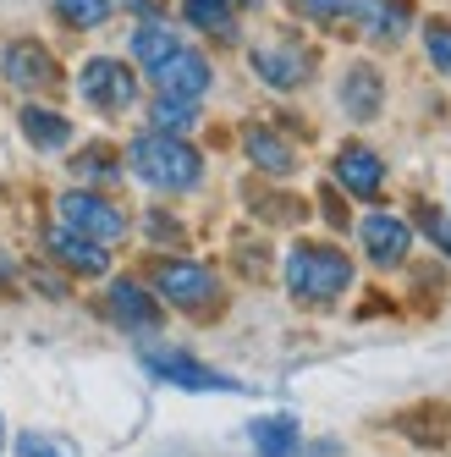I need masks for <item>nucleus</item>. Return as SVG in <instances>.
Wrapping results in <instances>:
<instances>
[{
	"label": "nucleus",
	"mask_w": 451,
	"mask_h": 457,
	"mask_svg": "<svg viewBox=\"0 0 451 457\" xmlns=\"http://www.w3.org/2000/svg\"><path fill=\"white\" fill-rule=\"evenodd\" d=\"M127 166H133L138 182L160 187V193H193L204 182V154L193 149L187 138H171V133H138L133 149H127Z\"/></svg>",
	"instance_id": "nucleus-1"
},
{
	"label": "nucleus",
	"mask_w": 451,
	"mask_h": 457,
	"mask_svg": "<svg viewBox=\"0 0 451 457\" xmlns=\"http://www.w3.org/2000/svg\"><path fill=\"white\" fill-rule=\"evenodd\" d=\"M352 287V259L331 243H292L286 248V292L298 303H336Z\"/></svg>",
	"instance_id": "nucleus-2"
},
{
	"label": "nucleus",
	"mask_w": 451,
	"mask_h": 457,
	"mask_svg": "<svg viewBox=\"0 0 451 457\" xmlns=\"http://www.w3.org/2000/svg\"><path fill=\"white\" fill-rule=\"evenodd\" d=\"M154 292L166 303H176L193 320H209L220 309V276L199 259H160L154 265Z\"/></svg>",
	"instance_id": "nucleus-3"
},
{
	"label": "nucleus",
	"mask_w": 451,
	"mask_h": 457,
	"mask_svg": "<svg viewBox=\"0 0 451 457\" xmlns=\"http://www.w3.org/2000/svg\"><path fill=\"white\" fill-rule=\"evenodd\" d=\"M61 226L67 232H78V237H88V243H121L127 237V215H121V204H111L105 193H88V187H72V193H61Z\"/></svg>",
	"instance_id": "nucleus-4"
},
{
	"label": "nucleus",
	"mask_w": 451,
	"mask_h": 457,
	"mask_svg": "<svg viewBox=\"0 0 451 457\" xmlns=\"http://www.w3.org/2000/svg\"><path fill=\"white\" fill-rule=\"evenodd\" d=\"M78 88H83V100L94 105V111H133V100H138V78H133V67L127 61H111V55H94L88 67L78 72Z\"/></svg>",
	"instance_id": "nucleus-5"
},
{
	"label": "nucleus",
	"mask_w": 451,
	"mask_h": 457,
	"mask_svg": "<svg viewBox=\"0 0 451 457\" xmlns=\"http://www.w3.org/2000/svg\"><path fill=\"white\" fill-rule=\"evenodd\" d=\"M144 370L154 380H166V386H182V391H242V380L220 375V370L199 364V358H187V353H149Z\"/></svg>",
	"instance_id": "nucleus-6"
},
{
	"label": "nucleus",
	"mask_w": 451,
	"mask_h": 457,
	"mask_svg": "<svg viewBox=\"0 0 451 457\" xmlns=\"http://www.w3.org/2000/svg\"><path fill=\"white\" fill-rule=\"evenodd\" d=\"M154 78V88L160 94H171V100H193L199 105L204 94H209V61H204V50H176V55H166L160 67L149 72Z\"/></svg>",
	"instance_id": "nucleus-7"
},
{
	"label": "nucleus",
	"mask_w": 451,
	"mask_h": 457,
	"mask_svg": "<svg viewBox=\"0 0 451 457\" xmlns=\"http://www.w3.org/2000/svg\"><path fill=\"white\" fill-rule=\"evenodd\" d=\"M358 237H364V253L374 259V265H380V270H391V265H402L407 248H413V226H407L402 215L374 210V215L358 220Z\"/></svg>",
	"instance_id": "nucleus-8"
},
{
	"label": "nucleus",
	"mask_w": 451,
	"mask_h": 457,
	"mask_svg": "<svg viewBox=\"0 0 451 457\" xmlns=\"http://www.w3.org/2000/svg\"><path fill=\"white\" fill-rule=\"evenodd\" d=\"M248 67L259 72L270 88H298V83H308V72H314V55H308L303 45H253V50H248Z\"/></svg>",
	"instance_id": "nucleus-9"
},
{
	"label": "nucleus",
	"mask_w": 451,
	"mask_h": 457,
	"mask_svg": "<svg viewBox=\"0 0 451 457\" xmlns=\"http://www.w3.org/2000/svg\"><path fill=\"white\" fill-rule=\"evenodd\" d=\"M336 187L352 193V199H380V187H385V160L364 144H347L336 154Z\"/></svg>",
	"instance_id": "nucleus-10"
},
{
	"label": "nucleus",
	"mask_w": 451,
	"mask_h": 457,
	"mask_svg": "<svg viewBox=\"0 0 451 457\" xmlns=\"http://www.w3.org/2000/svg\"><path fill=\"white\" fill-rule=\"evenodd\" d=\"M105 314L121 325V331H154L160 325V303H154V292L149 287H138V281H111V292H105Z\"/></svg>",
	"instance_id": "nucleus-11"
},
{
	"label": "nucleus",
	"mask_w": 451,
	"mask_h": 457,
	"mask_svg": "<svg viewBox=\"0 0 451 457\" xmlns=\"http://www.w3.org/2000/svg\"><path fill=\"white\" fill-rule=\"evenodd\" d=\"M45 248H50L55 265H67L72 276H105V270H111L105 243H88V237L67 232V226H50V232H45Z\"/></svg>",
	"instance_id": "nucleus-12"
},
{
	"label": "nucleus",
	"mask_w": 451,
	"mask_h": 457,
	"mask_svg": "<svg viewBox=\"0 0 451 457\" xmlns=\"http://www.w3.org/2000/svg\"><path fill=\"white\" fill-rule=\"evenodd\" d=\"M55 78H61V67H55V55H50L45 45L22 39V45H12V50H6V83H12V88L39 94V88H50Z\"/></svg>",
	"instance_id": "nucleus-13"
},
{
	"label": "nucleus",
	"mask_w": 451,
	"mask_h": 457,
	"mask_svg": "<svg viewBox=\"0 0 451 457\" xmlns=\"http://www.w3.org/2000/svg\"><path fill=\"white\" fill-rule=\"evenodd\" d=\"M347 12L358 17L364 34L380 39V45H397L407 28H413V6H407V0H352Z\"/></svg>",
	"instance_id": "nucleus-14"
},
{
	"label": "nucleus",
	"mask_w": 451,
	"mask_h": 457,
	"mask_svg": "<svg viewBox=\"0 0 451 457\" xmlns=\"http://www.w3.org/2000/svg\"><path fill=\"white\" fill-rule=\"evenodd\" d=\"M380 94H385L380 72L369 67V61H352L347 78H341V111L352 121H369V116H380Z\"/></svg>",
	"instance_id": "nucleus-15"
},
{
	"label": "nucleus",
	"mask_w": 451,
	"mask_h": 457,
	"mask_svg": "<svg viewBox=\"0 0 451 457\" xmlns=\"http://www.w3.org/2000/svg\"><path fill=\"white\" fill-rule=\"evenodd\" d=\"M242 149H248L253 166L270 171V177H292V171H298V149L286 144L275 127H248V133H242Z\"/></svg>",
	"instance_id": "nucleus-16"
},
{
	"label": "nucleus",
	"mask_w": 451,
	"mask_h": 457,
	"mask_svg": "<svg viewBox=\"0 0 451 457\" xmlns=\"http://www.w3.org/2000/svg\"><path fill=\"white\" fill-rule=\"evenodd\" d=\"M248 441L259 457H298L303 436H298V419H286V413H270V419H253L248 424Z\"/></svg>",
	"instance_id": "nucleus-17"
},
{
	"label": "nucleus",
	"mask_w": 451,
	"mask_h": 457,
	"mask_svg": "<svg viewBox=\"0 0 451 457\" xmlns=\"http://www.w3.org/2000/svg\"><path fill=\"white\" fill-rule=\"evenodd\" d=\"M182 50V39L171 34V22H160V17H149V22H138V34H133V55H138V67L144 72H154L166 55H176Z\"/></svg>",
	"instance_id": "nucleus-18"
},
{
	"label": "nucleus",
	"mask_w": 451,
	"mask_h": 457,
	"mask_svg": "<svg viewBox=\"0 0 451 457\" xmlns=\"http://www.w3.org/2000/svg\"><path fill=\"white\" fill-rule=\"evenodd\" d=\"M22 133H28V144L34 149H67V138H72V121L67 116H55V111H45V105H22Z\"/></svg>",
	"instance_id": "nucleus-19"
},
{
	"label": "nucleus",
	"mask_w": 451,
	"mask_h": 457,
	"mask_svg": "<svg viewBox=\"0 0 451 457\" xmlns=\"http://www.w3.org/2000/svg\"><path fill=\"white\" fill-rule=\"evenodd\" d=\"M187 22L215 34V39H232L237 34V6L232 0H187Z\"/></svg>",
	"instance_id": "nucleus-20"
},
{
	"label": "nucleus",
	"mask_w": 451,
	"mask_h": 457,
	"mask_svg": "<svg viewBox=\"0 0 451 457\" xmlns=\"http://www.w3.org/2000/svg\"><path fill=\"white\" fill-rule=\"evenodd\" d=\"M193 121H199V105H193V100H171V94H154V105H149V127H154V133L182 138Z\"/></svg>",
	"instance_id": "nucleus-21"
},
{
	"label": "nucleus",
	"mask_w": 451,
	"mask_h": 457,
	"mask_svg": "<svg viewBox=\"0 0 451 457\" xmlns=\"http://www.w3.org/2000/svg\"><path fill=\"white\" fill-rule=\"evenodd\" d=\"M55 17L67 28H100L111 17V0H55Z\"/></svg>",
	"instance_id": "nucleus-22"
},
{
	"label": "nucleus",
	"mask_w": 451,
	"mask_h": 457,
	"mask_svg": "<svg viewBox=\"0 0 451 457\" xmlns=\"http://www.w3.org/2000/svg\"><path fill=\"white\" fill-rule=\"evenodd\" d=\"M424 50H430V67L451 78V22L446 17H430L424 22Z\"/></svg>",
	"instance_id": "nucleus-23"
},
{
	"label": "nucleus",
	"mask_w": 451,
	"mask_h": 457,
	"mask_svg": "<svg viewBox=\"0 0 451 457\" xmlns=\"http://www.w3.org/2000/svg\"><path fill=\"white\" fill-rule=\"evenodd\" d=\"M72 177L78 182H116V154L111 149H83L72 160Z\"/></svg>",
	"instance_id": "nucleus-24"
},
{
	"label": "nucleus",
	"mask_w": 451,
	"mask_h": 457,
	"mask_svg": "<svg viewBox=\"0 0 451 457\" xmlns=\"http://www.w3.org/2000/svg\"><path fill=\"white\" fill-rule=\"evenodd\" d=\"M402 430H407V436H418L424 446H440V441H446V408H435V403H430V408H424V419L407 413V419H402Z\"/></svg>",
	"instance_id": "nucleus-25"
},
{
	"label": "nucleus",
	"mask_w": 451,
	"mask_h": 457,
	"mask_svg": "<svg viewBox=\"0 0 451 457\" xmlns=\"http://www.w3.org/2000/svg\"><path fill=\"white\" fill-rule=\"evenodd\" d=\"M418 220H424V237H430L440 253H451V215H440V210H418Z\"/></svg>",
	"instance_id": "nucleus-26"
},
{
	"label": "nucleus",
	"mask_w": 451,
	"mask_h": 457,
	"mask_svg": "<svg viewBox=\"0 0 451 457\" xmlns=\"http://www.w3.org/2000/svg\"><path fill=\"white\" fill-rule=\"evenodd\" d=\"M17 457H67V446L50 441V436H34V430H28V436L17 441Z\"/></svg>",
	"instance_id": "nucleus-27"
},
{
	"label": "nucleus",
	"mask_w": 451,
	"mask_h": 457,
	"mask_svg": "<svg viewBox=\"0 0 451 457\" xmlns=\"http://www.w3.org/2000/svg\"><path fill=\"white\" fill-rule=\"evenodd\" d=\"M149 237L176 248V243H182V220H176V215H160V210H149Z\"/></svg>",
	"instance_id": "nucleus-28"
},
{
	"label": "nucleus",
	"mask_w": 451,
	"mask_h": 457,
	"mask_svg": "<svg viewBox=\"0 0 451 457\" xmlns=\"http://www.w3.org/2000/svg\"><path fill=\"white\" fill-rule=\"evenodd\" d=\"M286 6H298L303 17H319V22H325V17H341L352 0H286Z\"/></svg>",
	"instance_id": "nucleus-29"
},
{
	"label": "nucleus",
	"mask_w": 451,
	"mask_h": 457,
	"mask_svg": "<svg viewBox=\"0 0 451 457\" xmlns=\"http://www.w3.org/2000/svg\"><path fill=\"white\" fill-rule=\"evenodd\" d=\"M127 12H138L144 22H149V17H160V6H154V0H127Z\"/></svg>",
	"instance_id": "nucleus-30"
}]
</instances>
